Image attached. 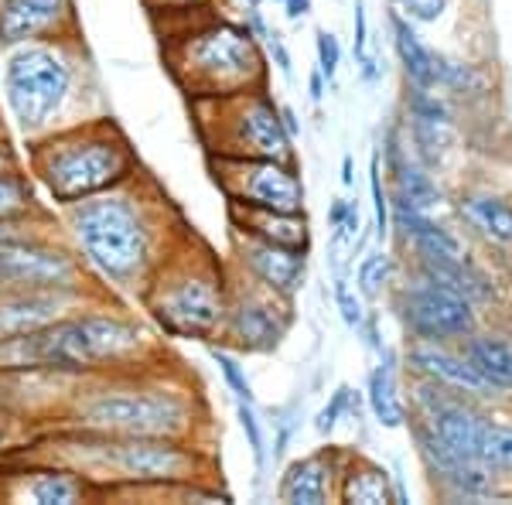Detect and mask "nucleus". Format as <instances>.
<instances>
[{
	"instance_id": "f257e3e1",
	"label": "nucleus",
	"mask_w": 512,
	"mask_h": 505,
	"mask_svg": "<svg viewBox=\"0 0 512 505\" xmlns=\"http://www.w3.org/2000/svg\"><path fill=\"white\" fill-rule=\"evenodd\" d=\"M55 427L205 444L202 434L212 430V420L202 393L185 372L147 366L82 379L55 413Z\"/></svg>"
},
{
	"instance_id": "f03ea898",
	"label": "nucleus",
	"mask_w": 512,
	"mask_h": 505,
	"mask_svg": "<svg viewBox=\"0 0 512 505\" xmlns=\"http://www.w3.org/2000/svg\"><path fill=\"white\" fill-rule=\"evenodd\" d=\"M14 454L55 461L79 471L99 492V499H117L123 492L171 482H216V458L209 444L168 441V437L99 434V430L52 427Z\"/></svg>"
},
{
	"instance_id": "7ed1b4c3",
	"label": "nucleus",
	"mask_w": 512,
	"mask_h": 505,
	"mask_svg": "<svg viewBox=\"0 0 512 505\" xmlns=\"http://www.w3.org/2000/svg\"><path fill=\"white\" fill-rule=\"evenodd\" d=\"M65 229L89 270L137 297L171 246L185 236H171L168 198L147 195L137 178L113 192L65 205Z\"/></svg>"
},
{
	"instance_id": "20e7f679",
	"label": "nucleus",
	"mask_w": 512,
	"mask_h": 505,
	"mask_svg": "<svg viewBox=\"0 0 512 505\" xmlns=\"http://www.w3.org/2000/svg\"><path fill=\"white\" fill-rule=\"evenodd\" d=\"M161 349L140 321L103 304L65 314L52 325L0 342V372L7 369H52L65 376L93 379L110 372L158 366Z\"/></svg>"
},
{
	"instance_id": "39448f33",
	"label": "nucleus",
	"mask_w": 512,
	"mask_h": 505,
	"mask_svg": "<svg viewBox=\"0 0 512 505\" xmlns=\"http://www.w3.org/2000/svg\"><path fill=\"white\" fill-rule=\"evenodd\" d=\"M164 62L192 103L267 89L270 79L260 38L243 21H226L219 14H205L185 28L168 31Z\"/></svg>"
},
{
	"instance_id": "423d86ee",
	"label": "nucleus",
	"mask_w": 512,
	"mask_h": 505,
	"mask_svg": "<svg viewBox=\"0 0 512 505\" xmlns=\"http://www.w3.org/2000/svg\"><path fill=\"white\" fill-rule=\"evenodd\" d=\"M31 175L55 205H76L137 178L140 164L130 140L113 120H86L65 130L31 137Z\"/></svg>"
},
{
	"instance_id": "0eeeda50",
	"label": "nucleus",
	"mask_w": 512,
	"mask_h": 505,
	"mask_svg": "<svg viewBox=\"0 0 512 505\" xmlns=\"http://www.w3.org/2000/svg\"><path fill=\"white\" fill-rule=\"evenodd\" d=\"M140 304L168 338L219 342L229 304V267L209 246L185 233L151 273Z\"/></svg>"
},
{
	"instance_id": "6e6552de",
	"label": "nucleus",
	"mask_w": 512,
	"mask_h": 505,
	"mask_svg": "<svg viewBox=\"0 0 512 505\" xmlns=\"http://www.w3.org/2000/svg\"><path fill=\"white\" fill-rule=\"evenodd\" d=\"M79 38L76 41H31L7 48L4 99L21 134L41 137L62 117L65 103L76 96L79 79Z\"/></svg>"
},
{
	"instance_id": "1a4fd4ad",
	"label": "nucleus",
	"mask_w": 512,
	"mask_h": 505,
	"mask_svg": "<svg viewBox=\"0 0 512 505\" xmlns=\"http://www.w3.org/2000/svg\"><path fill=\"white\" fill-rule=\"evenodd\" d=\"M195 127L209 157H274L297 161L294 137L284 130L280 103L267 89L198 99L192 103Z\"/></svg>"
},
{
	"instance_id": "9d476101",
	"label": "nucleus",
	"mask_w": 512,
	"mask_h": 505,
	"mask_svg": "<svg viewBox=\"0 0 512 505\" xmlns=\"http://www.w3.org/2000/svg\"><path fill=\"white\" fill-rule=\"evenodd\" d=\"M386 304L400 321L403 338H424V342H461L485 321V314L468 297L407 267L400 270Z\"/></svg>"
},
{
	"instance_id": "9b49d317",
	"label": "nucleus",
	"mask_w": 512,
	"mask_h": 505,
	"mask_svg": "<svg viewBox=\"0 0 512 505\" xmlns=\"http://www.w3.org/2000/svg\"><path fill=\"white\" fill-rule=\"evenodd\" d=\"M294 328V301L277 297L253 280L229 270V304L222 318L219 342L239 355H270L284 345Z\"/></svg>"
},
{
	"instance_id": "f8f14e48",
	"label": "nucleus",
	"mask_w": 512,
	"mask_h": 505,
	"mask_svg": "<svg viewBox=\"0 0 512 505\" xmlns=\"http://www.w3.org/2000/svg\"><path fill=\"white\" fill-rule=\"evenodd\" d=\"M212 178L226 202L250 205V209L304 212L308 188L297 161L274 157H209Z\"/></svg>"
},
{
	"instance_id": "ddd939ff",
	"label": "nucleus",
	"mask_w": 512,
	"mask_h": 505,
	"mask_svg": "<svg viewBox=\"0 0 512 505\" xmlns=\"http://www.w3.org/2000/svg\"><path fill=\"white\" fill-rule=\"evenodd\" d=\"M86 263L52 236H28L0 243V294L11 291H82Z\"/></svg>"
},
{
	"instance_id": "4468645a",
	"label": "nucleus",
	"mask_w": 512,
	"mask_h": 505,
	"mask_svg": "<svg viewBox=\"0 0 512 505\" xmlns=\"http://www.w3.org/2000/svg\"><path fill=\"white\" fill-rule=\"evenodd\" d=\"M93 499H99V492L79 471L28 454H0V502L76 505Z\"/></svg>"
},
{
	"instance_id": "2eb2a0df",
	"label": "nucleus",
	"mask_w": 512,
	"mask_h": 505,
	"mask_svg": "<svg viewBox=\"0 0 512 505\" xmlns=\"http://www.w3.org/2000/svg\"><path fill=\"white\" fill-rule=\"evenodd\" d=\"M229 236H233V246H229V270L253 280L263 291L287 297V301H294V297L301 294L304 280H308V250L263 243V239L236 233V229H229Z\"/></svg>"
},
{
	"instance_id": "dca6fc26",
	"label": "nucleus",
	"mask_w": 512,
	"mask_h": 505,
	"mask_svg": "<svg viewBox=\"0 0 512 505\" xmlns=\"http://www.w3.org/2000/svg\"><path fill=\"white\" fill-rule=\"evenodd\" d=\"M448 209L472 246L512 256V195L489 185H468L448 195Z\"/></svg>"
},
{
	"instance_id": "f3484780",
	"label": "nucleus",
	"mask_w": 512,
	"mask_h": 505,
	"mask_svg": "<svg viewBox=\"0 0 512 505\" xmlns=\"http://www.w3.org/2000/svg\"><path fill=\"white\" fill-rule=\"evenodd\" d=\"M76 38V0H0V45L4 48Z\"/></svg>"
},
{
	"instance_id": "a211bd4d",
	"label": "nucleus",
	"mask_w": 512,
	"mask_h": 505,
	"mask_svg": "<svg viewBox=\"0 0 512 505\" xmlns=\"http://www.w3.org/2000/svg\"><path fill=\"white\" fill-rule=\"evenodd\" d=\"M400 366L403 376H420L434 379L441 386H451L465 396L485 403H502L489 386L478 379V372L468 366L465 352L458 349V342H424V338H403L400 349Z\"/></svg>"
},
{
	"instance_id": "6ab92c4d",
	"label": "nucleus",
	"mask_w": 512,
	"mask_h": 505,
	"mask_svg": "<svg viewBox=\"0 0 512 505\" xmlns=\"http://www.w3.org/2000/svg\"><path fill=\"white\" fill-rule=\"evenodd\" d=\"M390 219H393V236L400 246V260H458L472 250L458 226L437 219V212H420L410 205L390 202Z\"/></svg>"
},
{
	"instance_id": "aec40b11",
	"label": "nucleus",
	"mask_w": 512,
	"mask_h": 505,
	"mask_svg": "<svg viewBox=\"0 0 512 505\" xmlns=\"http://www.w3.org/2000/svg\"><path fill=\"white\" fill-rule=\"evenodd\" d=\"M96 304L93 287L82 291H11L0 294V342L4 338H18L28 331H38L65 314Z\"/></svg>"
},
{
	"instance_id": "412c9836",
	"label": "nucleus",
	"mask_w": 512,
	"mask_h": 505,
	"mask_svg": "<svg viewBox=\"0 0 512 505\" xmlns=\"http://www.w3.org/2000/svg\"><path fill=\"white\" fill-rule=\"evenodd\" d=\"M345 447L338 444H325L318 451L304 454V458H294L291 465L284 468V475L277 478V502L287 505H325L335 502V478H338V465H342Z\"/></svg>"
},
{
	"instance_id": "4be33fe9",
	"label": "nucleus",
	"mask_w": 512,
	"mask_h": 505,
	"mask_svg": "<svg viewBox=\"0 0 512 505\" xmlns=\"http://www.w3.org/2000/svg\"><path fill=\"white\" fill-rule=\"evenodd\" d=\"M468 366L499 400H512V328L502 321H482L458 342Z\"/></svg>"
},
{
	"instance_id": "5701e85b",
	"label": "nucleus",
	"mask_w": 512,
	"mask_h": 505,
	"mask_svg": "<svg viewBox=\"0 0 512 505\" xmlns=\"http://www.w3.org/2000/svg\"><path fill=\"white\" fill-rule=\"evenodd\" d=\"M362 400H366V410L373 413V420L383 430H403V427H407L410 407H407V393H403L400 349L386 345V349L379 352V362L369 369V376H366Z\"/></svg>"
},
{
	"instance_id": "b1692460",
	"label": "nucleus",
	"mask_w": 512,
	"mask_h": 505,
	"mask_svg": "<svg viewBox=\"0 0 512 505\" xmlns=\"http://www.w3.org/2000/svg\"><path fill=\"white\" fill-rule=\"evenodd\" d=\"M335 502L345 505H393L396 485L383 461H373L369 454L345 447L342 465L335 478Z\"/></svg>"
},
{
	"instance_id": "393cba45",
	"label": "nucleus",
	"mask_w": 512,
	"mask_h": 505,
	"mask_svg": "<svg viewBox=\"0 0 512 505\" xmlns=\"http://www.w3.org/2000/svg\"><path fill=\"white\" fill-rule=\"evenodd\" d=\"M229 229L253 239L291 250H311V222L304 212H277V209H250V205L226 202Z\"/></svg>"
},
{
	"instance_id": "a878e982",
	"label": "nucleus",
	"mask_w": 512,
	"mask_h": 505,
	"mask_svg": "<svg viewBox=\"0 0 512 505\" xmlns=\"http://www.w3.org/2000/svg\"><path fill=\"white\" fill-rule=\"evenodd\" d=\"M431 492L441 502H506L512 499V488L502 482L495 471H489L482 461L461 458L454 461L448 471H441L437 478H431Z\"/></svg>"
},
{
	"instance_id": "bb28decb",
	"label": "nucleus",
	"mask_w": 512,
	"mask_h": 505,
	"mask_svg": "<svg viewBox=\"0 0 512 505\" xmlns=\"http://www.w3.org/2000/svg\"><path fill=\"white\" fill-rule=\"evenodd\" d=\"M386 24H390L393 55H396V62H400L403 82H407V86L437 89V48L427 45V41L420 38L417 24L407 21L403 14L386 11Z\"/></svg>"
},
{
	"instance_id": "cd10ccee",
	"label": "nucleus",
	"mask_w": 512,
	"mask_h": 505,
	"mask_svg": "<svg viewBox=\"0 0 512 505\" xmlns=\"http://www.w3.org/2000/svg\"><path fill=\"white\" fill-rule=\"evenodd\" d=\"M386 185H390V202L396 205H410L420 212H441L448 205V188L441 185V175L424 168L414 154L386 171Z\"/></svg>"
},
{
	"instance_id": "c85d7f7f",
	"label": "nucleus",
	"mask_w": 512,
	"mask_h": 505,
	"mask_svg": "<svg viewBox=\"0 0 512 505\" xmlns=\"http://www.w3.org/2000/svg\"><path fill=\"white\" fill-rule=\"evenodd\" d=\"M437 89L454 106H472L492 99V72L482 62H472L465 55L437 52Z\"/></svg>"
},
{
	"instance_id": "c756f323",
	"label": "nucleus",
	"mask_w": 512,
	"mask_h": 505,
	"mask_svg": "<svg viewBox=\"0 0 512 505\" xmlns=\"http://www.w3.org/2000/svg\"><path fill=\"white\" fill-rule=\"evenodd\" d=\"M400 270H403L400 253H393L386 243H379L376 250L359 253V263H355V291L362 294L366 304L386 301L393 291V284L400 280Z\"/></svg>"
},
{
	"instance_id": "7c9ffc66",
	"label": "nucleus",
	"mask_w": 512,
	"mask_h": 505,
	"mask_svg": "<svg viewBox=\"0 0 512 505\" xmlns=\"http://www.w3.org/2000/svg\"><path fill=\"white\" fill-rule=\"evenodd\" d=\"M478 461L512 488V400H502L492 407L482 444H478Z\"/></svg>"
},
{
	"instance_id": "2f4dec72",
	"label": "nucleus",
	"mask_w": 512,
	"mask_h": 505,
	"mask_svg": "<svg viewBox=\"0 0 512 505\" xmlns=\"http://www.w3.org/2000/svg\"><path fill=\"white\" fill-rule=\"evenodd\" d=\"M400 113H403V120L441 123V127H458V106H454L451 99L441 93V89L407 86V82H403Z\"/></svg>"
},
{
	"instance_id": "473e14b6",
	"label": "nucleus",
	"mask_w": 512,
	"mask_h": 505,
	"mask_svg": "<svg viewBox=\"0 0 512 505\" xmlns=\"http://www.w3.org/2000/svg\"><path fill=\"white\" fill-rule=\"evenodd\" d=\"M0 219H45L21 171H0Z\"/></svg>"
},
{
	"instance_id": "72a5a7b5",
	"label": "nucleus",
	"mask_w": 512,
	"mask_h": 505,
	"mask_svg": "<svg viewBox=\"0 0 512 505\" xmlns=\"http://www.w3.org/2000/svg\"><path fill=\"white\" fill-rule=\"evenodd\" d=\"M209 359L216 362L222 383H226L229 393L236 396V403H256V393H253V383H250V372H246L243 359H239V352H236V349H229V345H222V342H219V345L212 342Z\"/></svg>"
},
{
	"instance_id": "f704fd0d",
	"label": "nucleus",
	"mask_w": 512,
	"mask_h": 505,
	"mask_svg": "<svg viewBox=\"0 0 512 505\" xmlns=\"http://www.w3.org/2000/svg\"><path fill=\"white\" fill-rule=\"evenodd\" d=\"M236 420L239 430L246 437V447L253 454V465H256V485L267 478L270 468V447H267V427H263L260 413H256V403H236Z\"/></svg>"
},
{
	"instance_id": "c9c22d12",
	"label": "nucleus",
	"mask_w": 512,
	"mask_h": 505,
	"mask_svg": "<svg viewBox=\"0 0 512 505\" xmlns=\"http://www.w3.org/2000/svg\"><path fill=\"white\" fill-rule=\"evenodd\" d=\"M369 195H373V215H376V239L390 243L393 236V219H390V185H386V171L379 161V151L369 157Z\"/></svg>"
},
{
	"instance_id": "e433bc0d",
	"label": "nucleus",
	"mask_w": 512,
	"mask_h": 505,
	"mask_svg": "<svg viewBox=\"0 0 512 505\" xmlns=\"http://www.w3.org/2000/svg\"><path fill=\"white\" fill-rule=\"evenodd\" d=\"M359 403V389H352L349 383L335 386V393L328 396V403L315 413V430L318 437H332L342 420L352 417V407Z\"/></svg>"
},
{
	"instance_id": "4c0bfd02",
	"label": "nucleus",
	"mask_w": 512,
	"mask_h": 505,
	"mask_svg": "<svg viewBox=\"0 0 512 505\" xmlns=\"http://www.w3.org/2000/svg\"><path fill=\"white\" fill-rule=\"evenodd\" d=\"M332 301L338 308V318L345 321L352 331H359V325L366 321V301H362V294L355 291V287L349 284V277H342V273H335L332 280Z\"/></svg>"
},
{
	"instance_id": "58836bf2",
	"label": "nucleus",
	"mask_w": 512,
	"mask_h": 505,
	"mask_svg": "<svg viewBox=\"0 0 512 505\" xmlns=\"http://www.w3.org/2000/svg\"><path fill=\"white\" fill-rule=\"evenodd\" d=\"M274 444H270V468L284 465L287 447L294 444L297 430H301V407H280L274 413Z\"/></svg>"
},
{
	"instance_id": "ea45409f",
	"label": "nucleus",
	"mask_w": 512,
	"mask_h": 505,
	"mask_svg": "<svg viewBox=\"0 0 512 505\" xmlns=\"http://www.w3.org/2000/svg\"><path fill=\"white\" fill-rule=\"evenodd\" d=\"M144 7L154 18L158 14H164V18H181V28L205 18V14H216V0H144Z\"/></svg>"
},
{
	"instance_id": "a19ab883",
	"label": "nucleus",
	"mask_w": 512,
	"mask_h": 505,
	"mask_svg": "<svg viewBox=\"0 0 512 505\" xmlns=\"http://www.w3.org/2000/svg\"><path fill=\"white\" fill-rule=\"evenodd\" d=\"M451 0H390V11L403 14L407 21H414L417 28L424 24H437L448 14Z\"/></svg>"
},
{
	"instance_id": "79ce46f5",
	"label": "nucleus",
	"mask_w": 512,
	"mask_h": 505,
	"mask_svg": "<svg viewBox=\"0 0 512 505\" xmlns=\"http://www.w3.org/2000/svg\"><path fill=\"white\" fill-rule=\"evenodd\" d=\"M315 55H318L315 65L321 69V76H325L328 82H335L338 69H342V45H338L335 31H328V28L315 31Z\"/></svg>"
},
{
	"instance_id": "37998d69",
	"label": "nucleus",
	"mask_w": 512,
	"mask_h": 505,
	"mask_svg": "<svg viewBox=\"0 0 512 505\" xmlns=\"http://www.w3.org/2000/svg\"><path fill=\"white\" fill-rule=\"evenodd\" d=\"M260 45H263V52H267V62L274 65V69H277L287 82H291V79H294V62H291V52H287L284 35H280L277 28H270V35L263 38Z\"/></svg>"
},
{
	"instance_id": "c03bdc74",
	"label": "nucleus",
	"mask_w": 512,
	"mask_h": 505,
	"mask_svg": "<svg viewBox=\"0 0 512 505\" xmlns=\"http://www.w3.org/2000/svg\"><path fill=\"white\" fill-rule=\"evenodd\" d=\"M45 219H0V243L7 239H28V236H48Z\"/></svg>"
},
{
	"instance_id": "a18cd8bd",
	"label": "nucleus",
	"mask_w": 512,
	"mask_h": 505,
	"mask_svg": "<svg viewBox=\"0 0 512 505\" xmlns=\"http://www.w3.org/2000/svg\"><path fill=\"white\" fill-rule=\"evenodd\" d=\"M352 52H355V59H362V55L369 52V21H366V4H362V0H355V41H352Z\"/></svg>"
},
{
	"instance_id": "49530a36",
	"label": "nucleus",
	"mask_w": 512,
	"mask_h": 505,
	"mask_svg": "<svg viewBox=\"0 0 512 505\" xmlns=\"http://www.w3.org/2000/svg\"><path fill=\"white\" fill-rule=\"evenodd\" d=\"M345 209H349V198L338 195L328 205V229H332V246H342V222H345Z\"/></svg>"
},
{
	"instance_id": "de8ad7c7",
	"label": "nucleus",
	"mask_w": 512,
	"mask_h": 505,
	"mask_svg": "<svg viewBox=\"0 0 512 505\" xmlns=\"http://www.w3.org/2000/svg\"><path fill=\"white\" fill-rule=\"evenodd\" d=\"M359 331L366 335V345H369V349H373L376 355L386 349V338H383V331H379V314H376V311H369V314H366V321L359 325Z\"/></svg>"
},
{
	"instance_id": "09e8293b",
	"label": "nucleus",
	"mask_w": 512,
	"mask_h": 505,
	"mask_svg": "<svg viewBox=\"0 0 512 505\" xmlns=\"http://www.w3.org/2000/svg\"><path fill=\"white\" fill-rule=\"evenodd\" d=\"M362 233V215H359V202L349 198V209H345V222H342V243H355V236Z\"/></svg>"
},
{
	"instance_id": "8fccbe9b",
	"label": "nucleus",
	"mask_w": 512,
	"mask_h": 505,
	"mask_svg": "<svg viewBox=\"0 0 512 505\" xmlns=\"http://www.w3.org/2000/svg\"><path fill=\"white\" fill-rule=\"evenodd\" d=\"M325 93H328V79L321 76V69L315 65V69H311V76H308V99L315 106H321V99H325Z\"/></svg>"
},
{
	"instance_id": "3c124183",
	"label": "nucleus",
	"mask_w": 512,
	"mask_h": 505,
	"mask_svg": "<svg viewBox=\"0 0 512 505\" xmlns=\"http://www.w3.org/2000/svg\"><path fill=\"white\" fill-rule=\"evenodd\" d=\"M280 7H284L287 21H304L311 14V0H277Z\"/></svg>"
},
{
	"instance_id": "603ef678",
	"label": "nucleus",
	"mask_w": 512,
	"mask_h": 505,
	"mask_svg": "<svg viewBox=\"0 0 512 505\" xmlns=\"http://www.w3.org/2000/svg\"><path fill=\"white\" fill-rule=\"evenodd\" d=\"M280 120H284V130L291 134L294 140L301 137V120H297V113L291 110V106H280Z\"/></svg>"
},
{
	"instance_id": "864d4df0",
	"label": "nucleus",
	"mask_w": 512,
	"mask_h": 505,
	"mask_svg": "<svg viewBox=\"0 0 512 505\" xmlns=\"http://www.w3.org/2000/svg\"><path fill=\"white\" fill-rule=\"evenodd\" d=\"M0 171H21V161H18V154L11 151V147L0 140Z\"/></svg>"
},
{
	"instance_id": "5fc2aeb1",
	"label": "nucleus",
	"mask_w": 512,
	"mask_h": 505,
	"mask_svg": "<svg viewBox=\"0 0 512 505\" xmlns=\"http://www.w3.org/2000/svg\"><path fill=\"white\" fill-rule=\"evenodd\" d=\"M342 185L345 188H355V157L352 154L342 157Z\"/></svg>"
},
{
	"instance_id": "6e6d98bb",
	"label": "nucleus",
	"mask_w": 512,
	"mask_h": 505,
	"mask_svg": "<svg viewBox=\"0 0 512 505\" xmlns=\"http://www.w3.org/2000/svg\"><path fill=\"white\" fill-rule=\"evenodd\" d=\"M4 444H7V434H4V427H0V454H4Z\"/></svg>"
},
{
	"instance_id": "4d7b16f0",
	"label": "nucleus",
	"mask_w": 512,
	"mask_h": 505,
	"mask_svg": "<svg viewBox=\"0 0 512 505\" xmlns=\"http://www.w3.org/2000/svg\"><path fill=\"white\" fill-rule=\"evenodd\" d=\"M246 7H263V0H243Z\"/></svg>"
},
{
	"instance_id": "13d9d810",
	"label": "nucleus",
	"mask_w": 512,
	"mask_h": 505,
	"mask_svg": "<svg viewBox=\"0 0 512 505\" xmlns=\"http://www.w3.org/2000/svg\"><path fill=\"white\" fill-rule=\"evenodd\" d=\"M0 140H4V130H0Z\"/></svg>"
}]
</instances>
